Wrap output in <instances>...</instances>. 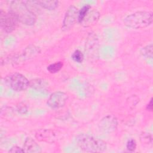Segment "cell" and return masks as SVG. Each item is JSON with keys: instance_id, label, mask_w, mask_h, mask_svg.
<instances>
[{"instance_id": "21", "label": "cell", "mask_w": 153, "mask_h": 153, "mask_svg": "<svg viewBox=\"0 0 153 153\" xmlns=\"http://www.w3.org/2000/svg\"><path fill=\"white\" fill-rule=\"evenodd\" d=\"M126 148L130 152H133L136 148V142L133 139H130L128 140L126 143Z\"/></svg>"}, {"instance_id": "3", "label": "cell", "mask_w": 153, "mask_h": 153, "mask_svg": "<svg viewBox=\"0 0 153 153\" xmlns=\"http://www.w3.org/2000/svg\"><path fill=\"white\" fill-rule=\"evenodd\" d=\"M153 21L152 12L140 11L128 15L124 20V25L130 28L138 29L149 26Z\"/></svg>"}, {"instance_id": "10", "label": "cell", "mask_w": 153, "mask_h": 153, "mask_svg": "<svg viewBox=\"0 0 153 153\" xmlns=\"http://www.w3.org/2000/svg\"><path fill=\"white\" fill-rule=\"evenodd\" d=\"M100 16V13L97 10L90 8L80 24L85 27H90L98 21Z\"/></svg>"}, {"instance_id": "6", "label": "cell", "mask_w": 153, "mask_h": 153, "mask_svg": "<svg viewBox=\"0 0 153 153\" xmlns=\"http://www.w3.org/2000/svg\"><path fill=\"white\" fill-rule=\"evenodd\" d=\"M1 27L2 29L6 33L13 32L17 27L19 22L16 17L10 12L7 13L1 10L0 12Z\"/></svg>"}, {"instance_id": "8", "label": "cell", "mask_w": 153, "mask_h": 153, "mask_svg": "<svg viewBox=\"0 0 153 153\" xmlns=\"http://www.w3.org/2000/svg\"><path fill=\"white\" fill-rule=\"evenodd\" d=\"M78 8L74 5H71L68 8L62 23V28L63 30H68L73 27L76 20H78Z\"/></svg>"}, {"instance_id": "1", "label": "cell", "mask_w": 153, "mask_h": 153, "mask_svg": "<svg viewBox=\"0 0 153 153\" xmlns=\"http://www.w3.org/2000/svg\"><path fill=\"white\" fill-rule=\"evenodd\" d=\"M17 19L19 22L27 26L35 23V14L29 8L25 1H13L11 2L10 11Z\"/></svg>"}, {"instance_id": "15", "label": "cell", "mask_w": 153, "mask_h": 153, "mask_svg": "<svg viewBox=\"0 0 153 153\" xmlns=\"http://www.w3.org/2000/svg\"><path fill=\"white\" fill-rule=\"evenodd\" d=\"M36 3L41 6V7L48 10H53L56 8L59 5V1L52 0H42V1H36Z\"/></svg>"}, {"instance_id": "14", "label": "cell", "mask_w": 153, "mask_h": 153, "mask_svg": "<svg viewBox=\"0 0 153 153\" xmlns=\"http://www.w3.org/2000/svg\"><path fill=\"white\" fill-rule=\"evenodd\" d=\"M48 82L43 79H34L29 81V86L35 90H44L48 87Z\"/></svg>"}, {"instance_id": "2", "label": "cell", "mask_w": 153, "mask_h": 153, "mask_svg": "<svg viewBox=\"0 0 153 153\" xmlns=\"http://www.w3.org/2000/svg\"><path fill=\"white\" fill-rule=\"evenodd\" d=\"M75 143L78 148L86 152H102L106 149V144L103 140L85 134L78 135Z\"/></svg>"}, {"instance_id": "23", "label": "cell", "mask_w": 153, "mask_h": 153, "mask_svg": "<svg viewBox=\"0 0 153 153\" xmlns=\"http://www.w3.org/2000/svg\"><path fill=\"white\" fill-rule=\"evenodd\" d=\"M17 111L20 114H25L27 112V108L25 105H20L18 106Z\"/></svg>"}, {"instance_id": "16", "label": "cell", "mask_w": 153, "mask_h": 153, "mask_svg": "<svg viewBox=\"0 0 153 153\" xmlns=\"http://www.w3.org/2000/svg\"><path fill=\"white\" fill-rule=\"evenodd\" d=\"M141 55L146 59H152V44H150L143 47L140 50Z\"/></svg>"}, {"instance_id": "24", "label": "cell", "mask_w": 153, "mask_h": 153, "mask_svg": "<svg viewBox=\"0 0 153 153\" xmlns=\"http://www.w3.org/2000/svg\"><path fill=\"white\" fill-rule=\"evenodd\" d=\"M152 107H153V104H152V98L151 99L149 102L148 103V104L146 105V109L148 111H152Z\"/></svg>"}, {"instance_id": "9", "label": "cell", "mask_w": 153, "mask_h": 153, "mask_svg": "<svg viewBox=\"0 0 153 153\" xmlns=\"http://www.w3.org/2000/svg\"><path fill=\"white\" fill-rule=\"evenodd\" d=\"M118 126L117 118L113 115H108L102 118L99 127L101 131L106 133H111L116 130Z\"/></svg>"}, {"instance_id": "22", "label": "cell", "mask_w": 153, "mask_h": 153, "mask_svg": "<svg viewBox=\"0 0 153 153\" xmlns=\"http://www.w3.org/2000/svg\"><path fill=\"white\" fill-rule=\"evenodd\" d=\"M9 152H11V153H23V152H25V151H24L23 148H21L19 146H13L9 150Z\"/></svg>"}, {"instance_id": "20", "label": "cell", "mask_w": 153, "mask_h": 153, "mask_svg": "<svg viewBox=\"0 0 153 153\" xmlns=\"http://www.w3.org/2000/svg\"><path fill=\"white\" fill-rule=\"evenodd\" d=\"M140 140L142 143L145 144H151L152 143V135L148 133H143L140 135Z\"/></svg>"}, {"instance_id": "12", "label": "cell", "mask_w": 153, "mask_h": 153, "mask_svg": "<svg viewBox=\"0 0 153 153\" xmlns=\"http://www.w3.org/2000/svg\"><path fill=\"white\" fill-rule=\"evenodd\" d=\"M36 138L41 141L47 142H53L56 139L54 133L50 130H40L38 131L35 134Z\"/></svg>"}, {"instance_id": "4", "label": "cell", "mask_w": 153, "mask_h": 153, "mask_svg": "<svg viewBox=\"0 0 153 153\" xmlns=\"http://www.w3.org/2000/svg\"><path fill=\"white\" fill-rule=\"evenodd\" d=\"M7 82L10 88L16 91L26 90L29 86V80L22 74L15 73L8 76Z\"/></svg>"}, {"instance_id": "13", "label": "cell", "mask_w": 153, "mask_h": 153, "mask_svg": "<svg viewBox=\"0 0 153 153\" xmlns=\"http://www.w3.org/2000/svg\"><path fill=\"white\" fill-rule=\"evenodd\" d=\"M40 53V49L39 47L30 45L27 46L24 50L23 54L19 57V60H25L32 59Z\"/></svg>"}, {"instance_id": "7", "label": "cell", "mask_w": 153, "mask_h": 153, "mask_svg": "<svg viewBox=\"0 0 153 153\" xmlns=\"http://www.w3.org/2000/svg\"><path fill=\"white\" fill-rule=\"evenodd\" d=\"M68 99V95L61 91H57L51 94L47 100V105L52 109L62 108Z\"/></svg>"}, {"instance_id": "19", "label": "cell", "mask_w": 153, "mask_h": 153, "mask_svg": "<svg viewBox=\"0 0 153 153\" xmlns=\"http://www.w3.org/2000/svg\"><path fill=\"white\" fill-rule=\"evenodd\" d=\"M71 57L73 59V60L75 61V62L78 63H81L83 62L84 54H82V53L80 50H76L72 53Z\"/></svg>"}, {"instance_id": "11", "label": "cell", "mask_w": 153, "mask_h": 153, "mask_svg": "<svg viewBox=\"0 0 153 153\" xmlns=\"http://www.w3.org/2000/svg\"><path fill=\"white\" fill-rule=\"evenodd\" d=\"M25 152L29 153H39L41 152L40 146L31 137H27L24 142L23 148Z\"/></svg>"}, {"instance_id": "17", "label": "cell", "mask_w": 153, "mask_h": 153, "mask_svg": "<svg viewBox=\"0 0 153 153\" xmlns=\"http://www.w3.org/2000/svg\"><path fill=\"white\" fill-rule=\"evenodd\" d=\"M63 63L62 62H57L48 65L47 68V71L51 74H55L58 72L62 68Z\"/></svg>"}, {"instance_id": "5", "label": "cell", "mask_w": 153, "mask_h": 153, "mask_svg": "<svg viewBox=\"0 0 153 153\" xmlns=\"http://www.w3.org/2000/svg\"><path fill=\"white\" fill-rule=\"evenodd\" d=\"M99 44L97 35L94 32H90L87 36L85 51L90 60H96L99 55Z\"/></svg>"}, {"instance_id": "18", "label": "cell", "mask_w": 153, "mask_h": 153, "mask_svg": "<svg viewBox=\"0 0 153 153\" xmlns=\"http://www.w3.org/2000/svg\"><path fill=\"white\" fill-rule=\"evenodd\" d=\"M91 8V6L89 5H85L83 6L81 10L78 11V22L79 23H81L82 20L84 19V17L85 16L87 12L90 10Z\"/></svg>"}]
</instances>
